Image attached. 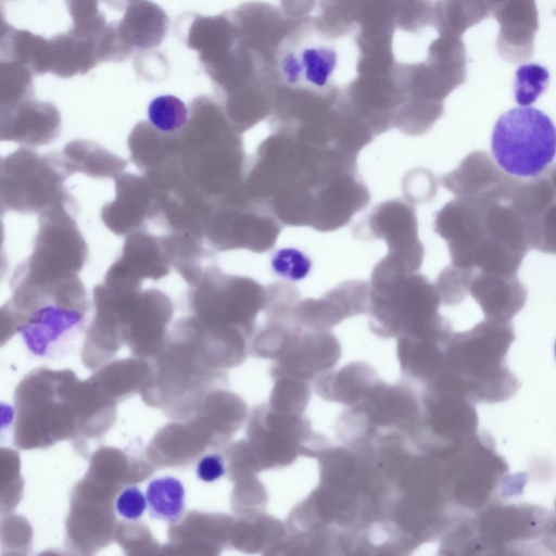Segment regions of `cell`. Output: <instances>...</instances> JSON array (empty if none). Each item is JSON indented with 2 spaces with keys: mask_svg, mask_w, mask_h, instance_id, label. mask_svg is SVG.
Here are the masks:
<instances>
[{
  "mask_svg": "<svg viewBox=\"0 0 556 556\" xmlns=\"http://www.w3.org/2000/svg\"><path fill=\"white\" fill-rule=\"evenodd\" d=\"M492 12L489 0H438L433 25L440 35L458 37Z\"/></svg>",
  "mask_w": 556,
  "mask_h": 556,
  "instance_id": "cell-7",
  "label": "cell"
},
{
  "mask_svg": "<svg viewBox=\"0 0 556 556\" xmlns=\"http://www.w3.org/2000/svg\"><path fill=\"white\" fill-rule=\"evenodd\" d=\"M146 496L150 517L176 522L184 515L186 490L182 482L172 476L152 479L147 486Z\"/></svg>",
  "mask_w": 556,
  "mask_h": 556,
  "instance_id": "cell-8",
  "label": "cell"
},
{
  "mask_svg": "<svg viewBox=\"0 0 556 556\" xmlns=\"http://www.w3.org/2000/svg\"><path fill=\"white\" fill-rule=\"evenodd\" d=\"M198 479L203 482H214L225 473V464L220 454L211 453L202 456L195 467Z\"/></svg>",
  "mask_w": 556,
  "mask_h": 556,
  "instance_id": "cell-14",
  "label": "cell"
},
{
  "mask_svg": "<svg viewBox=\"0 0 556 556\" xmlns=\"http://www.w3.org/2000/svg\"><path fill=\"white\" fill-rule=\"evenodd\" d=\"M275 275L287 281H299L307 277L312 269L311 258L295 248L277 250L270 260Z\"/></svg>",
  "mask_w": 556,
  "mask_h": 556,
  "instance_id": "cell-11",
  "label": "cell"
},
{
  "mask_svg": "<svg viewBox=\"0 0 556 556\" xmlns=\"http://www.w3.org/2000/svg\"><path fill=\"white\" fill-rule=\"evenodd\" d=\"M492 12L501 26L497 48L502 56L513 62L530 58L538 29L534 0H501Z\"/></svg>",
  "mask_w": 556,
  "mask_h": 556,
  "instance_id": "cell-4",
  "label": "cell"
},
{
  "mask_svg": "<svg viewBox=\"0 0 556 556\" xmlns=\"http://www.w3.org/2000/svg\"><path fill=\"white\" fill-rule=\"evenodd\" d=\"M151 124L162 131L181 128L188 118V110L178 98L167 94L153 99L148 109Z\"/></svg>",
  "mask_w": 556,
  "mask_h": 556,
  "instance_id": "cell-9",
  "label": "cell"
},
{
  "mask_svg": "<svg viewBox=\"0 0 556 556\" xmlns=\"http://www.w3.org/2000/svg\"><path fill=\"white\" fill-rule=\"evenodd\" d=\"M362 230L369 238L384 240L389 249L387 254L401 261L409 270L419 269L424 251L418 239L415 211L409 204L400 200L379 204Z\"/></svg>",
  "mask_w": 556,
  "mask_h": 556,
  "instance_id": "cell-3",
  "label": "cell"
},
{
  "mask_svg": "<svg viewBox=\"0 0 556 556\" xmlns=\"http://www.w3.org/2000/svg\"><path fill=\"white\" fill-rule=\"evenodd\" d=\"M491 148L503 170L517 177H534L556 155V127L538 109L514 108L496 121Z\"/></svg>",
  "mask_w": 556,
  "mask_h": 556,
  "instance_id": "cell-2",
  "label": "cell"
},
{
  "mask_svg": "<svg viewBox=\"0 0 556 556\" xmlns=\"http://www.w3.org/2000/svg\"><path fill=\"white\" fill-rule=\"evenodd\" d=\"M168 18L164 11L147 0L131 3L117 23V33L123 43L132 51L134 48L151 49L161 43L165 37Z\"/></svg>",
  "mask_w": 556,
  "mask_h": 556,
  "instance_id": "cell-5",
  "label": "cell"
},
{
  "mask_svg": "<svg viewBox=\"0 0 556 556\" xmlns=\"http://www.w3.org/2000/svg\"><path fill=\"white\" fill-rule=\"evenodd\" d=\"M76 312L58 307H45L21 328L28 350L38 356H49L51 350L79 323Z\"/></svg>",
  "mask_w": 556,
  "mask_h": 556,
  "instance_id": "cell-6",
  "label": "cell"
},
{
  "mask_svg": "<svg viewBox=\"0 0 556 556\" xmlns=\"http://www.w3.org/2000/svg\"><path fill=\"white\" fill-rule=\"evenodd\" d=\"M548 72L539 64L530 63L518 67L515 75V98L519 105L533 103L546 89Z\"/></svg>",
  "mask_w": 556,
  "mask_h": 556,
  "instance_id": "cell-10",
  "label": "cell"
},
{
  "mask_svg": "<svg viewBox=\"0 0 556 556\" xmlns=\"http://www.w3.org/2000/svg\"><path fill=\"white\" fill-rule=\"evenodd\" d=\"M555 357H556V342H555Z\"/></svg>",
  "mask_w": 556,
  "mask_h": 556,
  "instance_id": "cell-15",
  "label": "cell"
},
{
  "mask_svg": "<svg viewBox=\"0 0 556 556\" xmlns=\"http://www.w3.org/2000/svg\"><path fill=\"white\" fill-rule=\"evenodd\" d=\"M148 506L147 496L136 485L123 489L115 500L117 514L126 520H138Z\"/></svg>",
  "mask_w": 556,
  "mask_h": 556,
  "instance_id": "cell-13",
  "label": "cell"
},
{
  "mask_svg": "<svg viewBox=\"0 0 556 556\" xmlns=\"http://www.w3.org/2000/svg\"><path fill=\"white\" fill-rule=\"evenodd\" d=\"M31 70L26 65L12 61H1V91L2 99L8 97L10 105L21 100L31 89Z\"/></svg>",
  "mask_w": 556,
  "mask_h": 556,
  "instance_id": "cell-12",
  "label": "cell"
},
{
  "mask_svg": "<svg viewBox=\"0 0 556 556\" xmlns=\"http://www.w3.org/2000/svg\"><path fill=\"white\" fill-rule=\"evenodd\" d=\"M357 155L303 130L274 128L257 150L245 191L281 224L337 230L370 200Z\"/></svg>",
  "mask_w": 556,
  "mask_h": 556,
  "instance_id": "cell-1",
  "label": "cell"
}]
</instances>
